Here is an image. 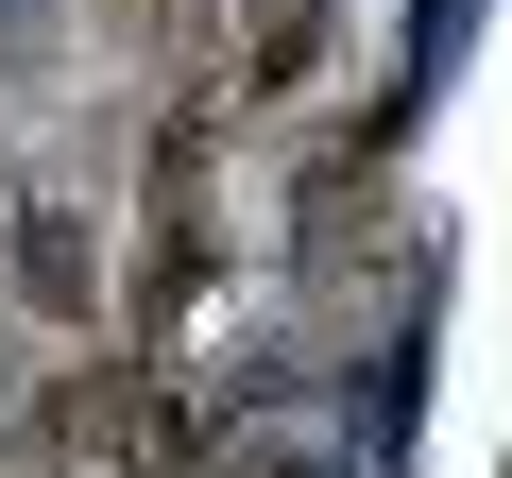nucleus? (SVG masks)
<instances>
[{
	"instance_id": "nucleus-1",
	"label": "nucleus",
	"mask_w": 512,
	"mask_h": 478,
	"mask_svg": "<svg viewBox=\"0 0 512 478\" xmlns=\"http://www.w3.org/2000/svg\"><path fill=\"white\" fill-rule=\"evenodd\" d=\"M18 274H35V308H86V291H103V257H86V222H35V239H18Z\"/></svg>"
},
{
	"instance_id": "nucleus-2",
	"label": "nucleus",
	"mask_w": 512,
	"mask_h": 478,
	"mask_svg": "<svg viewBox=\"0 0 512 478\" xmlns=\"http://www.w3.org/2000/svg\"><path fill=\"white\" fill-rule=\"evenodd\" d=\"M308 52H325V0H256V86H308Z\"/></svg>"
},
{
	"instance_id": "nucleus-3",
	"label": "nucleus",
	"mask_w": 512,
	"mask_h": 478,
	"mask_svg": "<svg viewBox=\"0 0 512 478\" xmlns=\"http://www.w3.org/2000/svg\"><path fill=\"white\" fill-rule=\"evenodd\" d=\"M239 478H291V461H239Z\"/></svg>"
}]
</instances>
